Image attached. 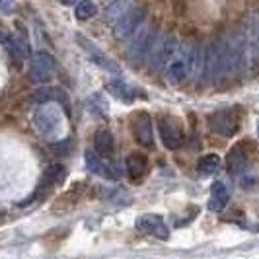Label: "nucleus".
<instances>
[]
</instances>
